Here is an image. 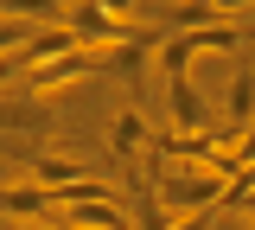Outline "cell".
I'll list each match as a JSON object with an SVG mask.
<instances>
[{
  "mask_svg": "<svg viewBox=\"0 0 255 230\" xmlns=\"http://www.w3.org/2000/svg\"><path fill=\"white\" fill-rule=\"evenodd\" d=\"M90 179V166L70 160V154H32V186H45V192H64V186H83Z\"/></svg>",
  "mask_w": 255,
  "mask_h": 230,
  "instance_id": "9c48e42d",
  "label": "cell"
},
{
  "mask_svg": "<svg viewBox=\"0 0 255 230\" xmlns=\"http://www.w3.org/2000/svg\"><path fill=\"white\" fill-rule=\"evenodd\" d=\"M51 134H58V115H51L45 96H32V90H6V96H0V141H6V147L51 141Z\"/></svg>",
  "mask_w": 255,
  "mask_h": 230,
  "instance_id": "3957f363",
  "label": "cell"
},
{
  "mask_svg": "<svg viewBox=\"0 0 255 230\" xmlns=\"http://www.w3.org/2000/svg\"><path fill=\"white\" fill-rule=\"evenodd\" d=\"M51 205H58V230H134L122 192L102 186V179L64 186V192H51Z\"/></svg>",
  "mask_w": 255,
  "mask_h": 230,
  "instance_id": "6da1fadb",
  "label": "cell"
},
{
  "mask_svg": "<svg viewBox=\"0 0 255 230\" xmlns=\"http://www.w3.org/2000/svg\"><path fill=\"white\" fill-rule=\"evenodd\" d=\"M96 70H102V58H96V51H70V58H51V64L26 70V83H19V90H32V96H58V90L90 83Z\"/></svg>",
  "mask_w": 255,
  "mask_h": 230,
  "instance_id": "277c9868",
  "label": "cell"
},
{
  "mask_svg": "<svg viewBox=\"0 0 255 230\" xmlns=\"http://www.w3.org/2000/svg\"><path fill=\"white\" fill-rule=\"evenodd\" d=\"M102 13H115V19H134V0H96Z\"/></svg>",
  "mask_w": 255,
  "mask_h": 230,
  "instance_id": "4fadbf2b",
  "label": "cell"
},
{
  "mask_svg": "<svg viewBox=\"0 0 255 230\" xmlns=\"http://www.w3.org/2000/svg\"><path fill=\"white\" fill-rule=\"evenodd\" d=\"M0 218L6 224H58V205H51V192L45 186H0Z\"/></svg>",
  "mask_w": 255,
  "mask_h": 230,
  "instance_id": "5b68a950",
  "label": "cell"
},
{
  "mask_svg": "<svg viewBox=\"0 0 255 230\" xmlns=\"http://www.w3.org/2000/svg\"><path fill=\"white\" fill-rule=\"evenodd\" d=\"M109 154H115L122 173L147 160V115H140V109H122V115H115V128H109Z\"/></svg>",
  "mask_w": 255,
  "mask_h": 230,
  "instance_id": "8992f818",
  "label": "cell"
},
{
  "mask_svg": "<svg viewBox=\"0 0 255 230\" xmlns=\"http://www.w3.org/2000/svg\"><path fill=\"white\" fill-rule=\"evenodd\" d=\"M166 96H172V134H198V128H217L191 77H179V83H166Z\"/></svg>",
  "mask_w": 255,
  "mask_h": 230,
  "instance_id": "52a82bcc",
  "label": "cell"
},
{
  "mask_svg": "<svg viewBox=\"0 0 255 230\" xmlns=\"http://www.w3.org/2000/svg\"><path fill=\"white\" fill-rule=\"evenodd\" d=\"M153 147V141H147ZM159 160V154H153ZM153 192L166 211H179V218H191V211H217L223 192H230V179H217V173H204V166H179V160H159V179Z\"/></svg>",
  "mask_w": 255,
  "mask_h": 230,
  "instance_id": "7a4b0ae2",
  "label": "cell"
},
{
  "mask_svg": "<svg viewBox=\"0 0 255 230\" xmlns=\"http://www.w3.org/2000/svg\"><path fill=\"white\" fill-rule=\"evenodd\" d=\"M166 230H217V211H191V218H179V224H166Z\"/></svg>",
  "mask_w": 255,
  "mask_h": 230,
  "instance_id": "7c38bea8",
  "label": "cell"
},
{
  "mask_svg": "<svg viewBox=\"0 0 255 230\" xmlns=\"http://www.w3.org/2000/svg\"><path fill=\"white\" fill-rule=\"evenodd\" d=\"M0 19H38V26H64V0H0Z\"/></svg>",
  "mask_w": 255,
  "mask_h": 230,
  "instance_id": "30bf717a",
  "label": "cell"
},
{
  "mask_svg": "<svg viewBox=\"0 0 255 230\" xmlns=\"http://www.w3.org/2000/svg\"><path fill=\"white\" fill-rule=\"evenodd\" d=\"M26 38H32V26H26V19H0V58H6V51H19Z\"/></svg>",
  "mask_w": 255,
  "mask_h": 230,
  "instance_id": "8fae6325",
  "label": "cell"
},
{
  "mask_svg": "<svg viewBox=\"0 0 255 230\" xmlns=\"http://www.w3.org/2000/svg\"><path fill=\"white\" fill-rule=\"evenodd\" d=\"M255 128V70H249V58H236V83H230V115H223V134H243Z\"/></svg>",
  "mask_w": 255,
  "mask_h": 230,
  "instance_id": "ba28073f",
  "label": "cell"
}]
</instances>
